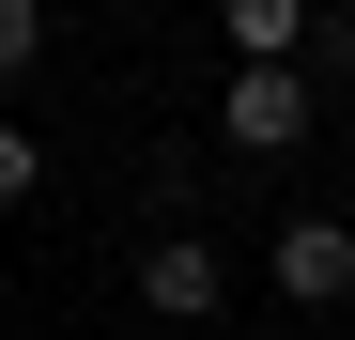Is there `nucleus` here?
Segmentation results:
<instances>
[{"mask_svg": "<svg viewBox=\"0 0 355 340\" xmlns=\"http://www.w3.org/2000/svg\"><path fill=\"white\" fill-rule=\"evenodd\" d=\"M216 124H232V155H293V139H309V62H248Z\"/></svg>", "mask_w": 355, "mask_h": 340, "instance_id": "obj_1", "label": "nucleus"}, {"mask_svg": "<svg viewBox=\"0 0 355 340\" xmlns=\"http://www.w3.org/2000/svg\"><path fill=\"white\" fill-rule=\"evenodd\" d=\"M278 294L293 309H340L355 294V232H340V216H293V232H278Z\"/></svg>", "mask_w": 355, "mask_h": 340, "instance_id": "obj_2", "label": "nucleus"}, {"mask_svg": "<svg viewBox=\"0 0 355 340\" xmlns=\"http://www.w3.org/2000/svg\"><path fill=\"white\" fill-rule=\"evenodd\" d=\"M139 309H170V325H201V309H216V248H186V232H170V248L139 263Z\"/></svg>", "mask_w": 355, "mask_h": 340, "instance_id": "obj_3", "label": "nucleus"}, {"mask_svg": "<svg viewBox=\"0 0 355 340\" xmlns=\"http://www.w3.org/2000/svg\"><path fill=\"white\" fill-rule=\"evenodd\" d=\"M216 31L248 46V62H293V46H309V0H216Z\"/></svg>", "mask_w": 355, "mask_h": 340, "instance_id": "obj_4", "label": "nucleus"}, {"mask_svg": "<svg viewBox=\"0 0 355 340\" xmlns=\"http://www.w3.org/2000/svg\"><path fill=\"white\" fill-rule=\"evenodd\" d=\"M46 62V0H0V78H31Z\"/></svg>", "mask_w": 355, "mask_h": 340, "instance_id": "obj_5", "label": "nucleus"}, {"mask_svg": "<svg viewBox=\"0 0 355 340\" xmlns=\"http://www.w3.org/2000/svg\"><path fill=\"white\" fill-rule=\"evenodd\" d=\"M31 170H46V155H31V124H0V216L31 201Z\"/></svg>", "mask_w": 355, "mask_h": 340, "instance_id": "obj_6", "label": "nucleus"}, {"mask_svg": "<svg viewBox=\"0 0 355 340\" xmlns=\"http://www.w3.org/2000/svg\"><path fill=\"white\" fill-rule=\"evenodd\" d=\"M340 16H355V0H340Z\"/></svg>", "mask_w": 355, "mask_h": 340, "instance_id": "obj_7", "label": "nucleus"}]
</instances>
